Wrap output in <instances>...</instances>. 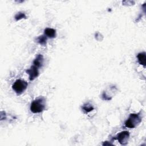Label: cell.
I'll list each match as a JSON object with an SVG mask.
<instances>
[{"label": "cell", "instance_id": "3957f363", "mask_svg": "<svg viewBox=\"0 0 146 146\" xmlns=\"http://www.w3.org/2000/svg\"><path fill=\"white\" fill-rule=\"evenodd\" d=\"M27 83L25 80L21 79L17 80L13 84L12 87L13 90L18 94H21L26 89L27 87Z\"/></svg>", "mask_w": 146, "mask_h": 146}, {"label": "cell", "instance_id": "6da1fadb", "mask_svg": "<svg viewBox=\"0 0 146 146\" xmlns=\"http://www.w3.org/2000/svg\"><path fill=\"white\" fill-rule=\"evenodd\" d=\"M45 108V102L43 98L37 99L34 100L30 106V110L34 113L42 112Z\"/></svg>", "mask_w": 146, "mask_h": 146}, {"label": "cell", "instance_id": "8992f818", "mask_svg": "<svg viewBox=\"0 0 146 146\" xmlns=\"http://www.w3.org/2000/svg\"><path fill=\"white\" fill-rule=\"evenodd\" d=\"M44 33L46 37H48L50 38H54L56 36V30L51 28H46L44 30Z\"/></svg>", "mask_w": 146, "mask_h": 146}, {"label": "cell", "instance_id": "ba28073f", "mask_svg": "<svg viewBox=\"0 0 146 146\" xmlns=\"http://www.w3.org/2000/svg\"><path fill=\"white\" fill-rule=\"evenodd\" d=\"M137 58L138 59V62L139 63L144 66H145V63H146V56H145V52H140L139 53Z\"/></svg>", "mask_w": 146, "mask_h": 146}, {"label": "cell", "instance_id": "277c9868", "mask_svg": "<svg viewBox=\"0 0 146 146\" xmlns=\"http://www.w3.org/2000/svg\"><path fill=\"white\" fill-rule=\"evenodd\" d=\"M129 132L125 131H123L119 133L117 135L116 139L121 144L124 145L127 143L129 139Z\"/></svg>", "mask_w": 146, "mask_h": 146}, {"label": "cell", "instance_id": "30bf717a", "mask_svg": "<svg viewBox=\"0 0 146 146\" xmlns=\"http://www.w3.org/2000/svg\"><path fill=\"white\" fill-rule=\"evenodd\" d=\"M15 18L17 21L21 19L22 18H26V15L24 13H18V14H16V15L15 16Z\"/></svg>", "mask_w": 146, "mask_h": 146}, {"label": "cell", "instance_id": "5b68a950", "mask_svg": "<svg viewBox=\"0 0 146 146\" xmlns=\"http://www.w3.org/2000/svg\"><path fill=\"white\" fill-rule=\"evenodd\" d=\"M38 69V67L33 65L30 67V68L26 70V72L29 75L30 80H33L38 76L39 71Z\"/></svg>", "mask_w": 146, "mask_h": 146}, {"label": "cell", "instance_id": "7a4b0ae2", "mask_svg": "<svg viewBox=\"0 0 146 146\" xmlns=\"http://www.w3.org/2000/svg\"><path fill=\"white\" fill-rule=\"evenodd\" d=\"M141 118L139 114L132 113L125 122V125L130 128H133L139 124Z\"/></svg>", "mask_w": 146, "mask_h": 146}, {"label": "cell", "instance_id": "9c48e42d", "mask_svg": "<svg viewBox=\"0 0 146 146\" xmlns=\"http://www.w3.org/2000/svg\"><path fill=\"white\" fill-rule=\"evenodd\" d=\"M46 40H47V37L46 35H41L37 38V42L42 45L46 44Z\"/></svg>", "mask_w": 146, "mask_h": 146}, {"label": "cell", "instance_id": "52a82bcc", "mask_svg": "<svg viewBox=\"0 0 146 146\" xmlns=\"http://www.w3.org/2000/svg\"><path fill=\"white\" fill-rule=\"evenodd\" d=\"M43 58L42 55H38L35 59L33 62L34 66H36L38 68H39L42 66L43 64Z\"/></svg>", "mask_w": 146, "mask_h": 146}]
</instances>
